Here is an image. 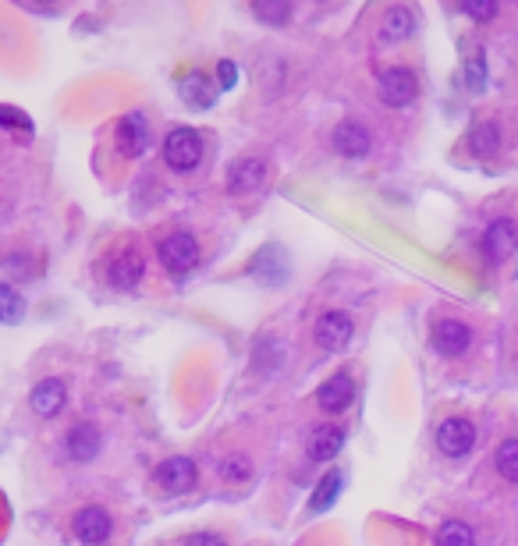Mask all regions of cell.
Segmentation results:
<instances>
[{"label": "cell", "mask_w": 518, "mask_h": 546, "mask_svg": "<svg viewBox=\"0 0 518 546\" xmlns=\"http://www.w3.org/2000/svg\"><path fill=\"white\" fill-rule=\"evenodd\" d=\"M160 149H164V164L171 167L174 174H192L199 167V160H203V135H199L196 128L178 125L164 135Z\"/></svg>", "instance_id": "6da1fadb"}, {"label": "cell", "mask_w": 518, "mask_h": 546, "mask_svg": "<svg viewBox=\"0 0 518 546\" xmlns=\"http://www.w3.org/2000/svg\"><path fill=\"white\" fill-rule=\"evenodd\" d=\"M114 142H118L121 156L128 160H139L153 149V128H150V117L142 110H128L121 114V121L114 125Z\"/></svg>", "instance_id": "7a4b0ae2"}, {"label": "cell", "mask_w": 518, "mask_h": 546, "mask_svg": "<svg viewBox=\"0 0 518 546\" xmlns=\"http://www.w3.org/2000/svg\"><path fill=\"white\" fill-rule=\"evenodd\" d=\"M153 483H157L160 493H171V497H181V493H192L199 483V468L192 458L185 454H174V458H164L157 468H153Z\"/></svg>", "instance_id": "3957f363"}, {"label": "cell", "mask_w": 518, "mask_h": 546, "mask_svg": "<svg viewBox=\"0 0 518 546\" xmlns=\"http://www.w3.org/2000/svg\"><path fill=\"white\" fill-rule=\"evenodd\" d=\"M71 536L79 539L82 546H103L114 536V518L103 504H82L71 515Z\"/></svg>", "instance_id": "277c9868"}, {"label": "cell", "mask_w": 518, "mask_h": 546, "mask_svg": "<svg viewBox=\"0 0 518 546\" xmlns=\"http://www.w3.org/2000/svg\"><path fill=\"white\" fill-rule=\"evenodd\" d=\"M419 93V78L412 68H401V64H391V68L377 71V96L387 103V107H409Z\"/></svg>", "instance_id": "5b68a950"}, {"label": "cell", "mask_w": 518, "mask_h": 546, "mask_svg": "<svg viewBox=\"0 0 518 546\" xmlns=\"http://www.w3.org/2000/svg\"><path fill=\"white\" fill-rule=\"evenodd\" d=\"M518 249V224L508 217L494 220V224L483 231V242H479V252H483V259H487L490 266H501L508 263L511 256H515Z\"/></svg>", "instance_id": "8992f818"}, {"label": "cell", "mask_w": 518, "mask_h": 546, "mask_svg": "<svg viewBox=\"0 0 518 546\" xmlns=\"http://www.w3.org/2000/svg\"><path fill=\"white\" fill-rule=\"evenodd\" d=\"M352 334H355V323L345 309L323 312L313 327V341H316V348H323V351H345L348 344H352Z\"/></svg>", "instance_id": "52a82bcc"}, {"label": "cell", "mask_w": 518, "mask_h": 546, "mask_svg": "<svg viewBox=\"0 0 518 546\" xmlns=\"http://www.w3.org/2000/svg\"><path fill=\"white\" fill-rule=\"evenodd\" d=\"M430 341H433V348H437L440 355H448V359H458V355H465V351L472 348L476 334H472V327L465 320L444 316V320H437L430 327Z\"/></svg>", "instance_id": "ba28073f"}, {"label": "cell", "mask_w": 518, "mask_h": 546, "mask_svg": "<svg viewBox=\"0 0 518 546\" xmlns=\"http://www.w3.org/2000/svg\"><path fill=\"white\" fill-rule=\"evenodd\" d=\"M157 256H160V263H164L171 273H189L192 266L199 263V242H196V234H189V231L167 234L164 242L157 245Z\"/></svg>", "instance_id": "9c48e42d"}, {"label": "cell", "mask_w": 518, "mask_h": 546, "mask_svg": "<svg viewBox=\"0 0 518 546\" xmlns=\"http://www.w3.org/2000/svg\"><path fill=\"white\" fill-rule=\"evenodd\" d=\"M476 447V426L462 415H451L437 426V451L444 458H465V454Z\"/></svg>", "instance_id": "30bf717a"}, {"label": "cell", "mask_w": 518, "mask_h": 546, "mask_svg": "<svg viewBox=\"0 0 518 546\" xmlns=\"http://www.w3.org/2000/svg\"><path fill=\"white\" fill-rule=\"evenodd\" d=\"M64 451H68L71 461L89 465V461H96L103 451V429L96 426L93 419H79L68 429V437H64Z\"/></svg>", "instance_id": "8fae6325"}, {"label": "cell", "mask_w": 518, "mask_h": 546, "mask_svg": "<svg viewBox=\"0 0 518 546\" xmlns=\"http://www.w3.org/2000/svg\"><path fill=\"white\" fill-rule=\"evenodd\" d=\"M142 277H146V252L135 249V245L121 249L118 256H114L107 263V281H110V288L128 291V288H135V284H139Z\"/></svg>", "instance_id": "7c38bea8"}, {"label": "cell", "mask_w": 518, "mask_h": 546, "mask_svg": "<svg viewBox=\"0 0 518 546\" xmlns=\"http://www.w3.org/2000/svg\"><path fill=\"white\" fill-rule=\"evenodd\" d=\"M330 142H334V149H338L341 156H348V160H359V156H366L369 149H373V135H369V128L362 125V121H355V117L338 121Z\"/></svg>", "instance_id": "4fadbf2b"}, {"label": "cell", "mask_w": 518, "mask_h": 546, "mask_svg": "<svg viewBox=\"0 0 518 546\" xmlns=\"http://www.w3.org/2000/svg\"><path fill=\"white\" fill-rule=\"evenodd\" d=\"M178 93L192 110H210L213 103H217L220 89H217V82L206 75V71L192 68V71H185V75L178 78Z\"/></svg>", "instance_id": "5bb4252c"}, {"label": "cell", "mask_w": 518, "mask_h": 546, "mask_svg": "<svg viewBox=\"0 0 518 546\" xmlns=\"http://www.w3.org/2000/svg\"><path fill=\"white\" fill-rule=\"evenodd\" d=\"M352 401H355V380L348 373H334L330 380H323L320 387H316V405L327 415L345 412Z\"/></svg>", "instance_id": "9a60e30c"}, {"label": "cell", "mask_w": 518, "mask_h": 546, "mask_svg": "<svg viewBox=\"0 0 518 546\" xmlns=\"http://www.w3.org/2000/svg\"><path fill=\"white\" fill-rule=\"evenodd\" d=\"M267 181V164L259 160V156H242L235 164L228 167V192L235 195H252L263 188Z\"/></svg>", "instance_id": "2e32d148"}, {"label": "cell", "mask_w": 518, "mask_h": 546, "mask_svg": "<svg viewBox=\"0 0 518 546\" xmlns=\"http://www.w3.org/2000/svg\"><path fill=\"white\" fill-rule=\"evenodd\" d=\"M29 405L40 419H54V415H61V408L68 405V387H64V380H57V376L40 380L36 387H32Z\"/></svg>", "instance_id": "e0dca14e"}, {"label": "cell", "mask_w": 518, "mask_h": 546, "mask_svg": "<svg viewBox=\"0 0 518 546\" xmlns=\"http://www.w3.org/2000/svg\"><path fill=\"white\" fill-rule=\"evenodd\" d=\"M348 433L345 426H338V422H323V426L313 429V437H309L306 444V454L313 461H334L341 454V447H345Z\"/></svg>", "instance_id": "ac0fdd59"}, {"label": "cell", "mask_w": 518, "mask_h": 546, "mask_svg": "<svg viewBox=\"0 0 518 546\" xmlns=\"http://www.w3.org/2000/svg\"><path fill=\"white\" fill-rule=\"evenodd\" d=\"M252 273H256L259 281L281 284L284 273H288V259H284V252L277 249V245H267V249L256 252V259H252Z\"/></svg>", "instance_id": "d6986e66"}, {"label": "cell", "mask_w": 518, "mask_h": 546, "mask_svg": "<svg viewBox=\"0 0 518 546\" xmlns=\"http://www.w3.org/2000/svg\"><path fill=\"white\" fill-rule=\"evenodd\" d=\"M412 32H416L412 8H387L384 22H380V39H384V43H401V39H409Z\"/></svg>", "instance_id": "ffe728a7"}, {"label": "cell", "mask_w": 518, "mask_h": 546, "mask_svg": "<svg viewBox=\"0 0 518 546\" xmlns=\"http://www.w3.org/2000/svg\"><path fill=\"white\" fill-rule=\"evenodd\" d=\"M341 486H345V472H341V468H330L327 476L316 483L313 497H309V511H313V515H323V511H330V507H334V500H338Z\"/></svg>", "instance_id": "44dd1931"}, {"label": "cell", "mask_w": 518, "mask_h": 546, "mask_svg": "<svg viewBox=\"0 0 518 546\" xmlns=\"http://www.w3.org/2000/svg\"><path fill=\"white\" fill-rule=\"evenodd\" d=\"M469 149L476 156H494L501 149V125L497 121H479L469 132Z\"/></svg>", "instance_id": "7402d4cb"}, {"label": "cell", "mask_w": 518, "mask_h": 546, "mask_svg": "<svg viewBox=\"0 0 518 546\" xmlns=\"http://www.w3.org/2000/svg\"><path fill=\"white\" fill-rule=\"evenodd\" d=\"M494 468H497V476H501L504 483H515L518 486V437H508V440H501V444H497Z\"/></svg>", "instance_id": "603a6c76"}, {"label": "cell", "mask_w": 518, "mask_h": 546, "mask_svg": "<svg viewBox=\"0 0 518 546\" xmlns=\"http://www.w3.org/2000/svg\"><path fill=\"white\" fill-rule=\"evenodd\" d=\"M217 476L224 479V483H249L252 476L249 454H224V458L217 461Z\"/></svg>", "instance_id": "cb8c5ba5"}, {"label": "cell", "mask_w": 518, "mask_h": 546, "mask_svg": "<svg viewBox=\"0 0 518 546\" xmlns=\"http://www.w3.org/2000/svg\"><path fill=\"white\" fill-rule=\"evenodd\" d=\"M433 543H437V546H476V532H472V525L451 518V522H444L437 529Z\"/></svg>", "instance_id": "d4e9b609"}, {"label": "cell", "mask_w": 518, "mask_h": 546, "mask_svg": "<svg viewBox=\"0 0 518 546\" xmlns=\"http://www.w3.org/2000/svg\"><path fill=\"white\" fill-rule=\"evenodd\" d=\"M25 316V298L11 284L0 281V323H18Z\"/></svg>", "instance_id": "484cf974"}, {"label": "cell", "mask_w": 518, "mask_h": 546, "mask_svg": "<svg viewBox=\"0 0 518 546\" xmlns=\"http://www.w3.org/2000/svg\"><path fill=\"white\" fill-rule=\"evenodd\" d=\"M252 15L277 29V25H284L291 18V4L288 0H259V4H252Z\"/></svg>", "instance_id": "4316f807"}, {"label": "cell", "mask_w": 518, "mask_h": 546, "mask_svg": "<svg viewBox=\"0 0 518 546\" xmlns=\"http://www.w3.org/2000/svg\"><path fill=\"white\" fill-rule=\"evenodd\" d=\"M465 82H469L472 93H479V89L487 86V54L479 47H472V54L465 57Z\"/></svg>", "instance_id": "83f0119b"}, {"label": "cell", "mask_w": 518, "mask_h": 546, "mask_svg": "<svg viewBox=\"0 0 518 546\" xmlns=\"http://www.w3.org/2000/svg\"><path fill=\"white\" fill-rule=\"evenodd\" d=\"M0 125L4 128H15V132H32V121L22 114L18 107H4L0 103Z\"/></svg>", "instance_id": "f1b7e54d"}, {"label": "cell", "mask_w": 518, "mask_h": 546, "mask_svg": "<svg viewBox=\"0 0 518 546\" xmlns=\"http://www.w3.org/2000/svg\"><path fill=\"white\" fill-rule=\"evenodd\" d=\"M458 11L469 18H476V22H490V18L497 15V4L494 0H469V4H462Z\"/></svg>", "instance_id": "f546056e"}, {"label": "cell", "mask_w": 518, "mask_h": 546, "mask_svg": "<svg viewBox=\"0 0 518 546\" xmlns=\"http://www.w3.org/2000/svg\"><path fill=\"white\" fill-rule=\"evenodd\" d=\"M238 86V64L235 61H220L217 64V89L220 93H228V89Z\"/></svg>", "instance_id": "4dcf8cb0"}, {"label": "cell", "mask_w": 518, "mask_h": 546, "mask_svg": "<svg viewBox=\"0 0 518 546\" xmlns=\"http://www.w3.org/2000/svg\"><path fill=\"white\" fill-rule=\"evenodd\" d=\"M185 546H228L217 532H196V536L185 539Z\"/></svg>", "instance_id": "1f68e13d"}]
</instances>
